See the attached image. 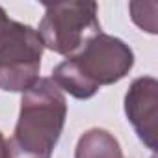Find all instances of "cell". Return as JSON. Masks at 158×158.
<instances>
[{
    "label": "cell",
    "mask_w": 158,
    "mask_h": 158,
    "mask_svg": "<svg viewBox=\"0 0 158 158\" xmlns=\"http://www.w3.org/2000/svg\"><path fill=\"white\" fill-rule=\"evenodd\" d=\"M156 104L158 82L152 76L136 78L125 95V114L138 138L151 151L156 149Z\"/></svg>",
    "instance_id": "5"
},
{
    "label": "cell",
    "mask_w": 158,
    "mask_h": 158,
    "mask_svg": "<svg viewBox=\"0 0 158 158\" xmlns=\"http://www.w3.org/2000/svg\"><path fill=\"white\" fill-rule=\"evenodd\" d=\"M74 158H123V152L114 134L104 128H91L78 139Z\"/></svg>",
    "instance_id": "6"
},
{
    "label": "cell",
    "mask_w": 158,
    "mask_h": 158,
    "mask_svg": "<svg viewBox=\"0 0 158 158\" xmlns=\"http://www.w3.org/2000/svg\"><path fill=\"white\" fill-rule=\"evenodd\" d=\"M0 158H6V139L2 132H0Z\"/></svg>",
    "instance_id": "8"
},
{
    "label": "cell",
    "mask_w": 158,
    "mask_h": 158,
    "mask_svg": "<svg viewBox=\"0 0 158 158\" xmlns=\"http://www.w3.org/2000/svg\"><path fill=\"white\" fill-rule=\"evenodd\" d=\"M11 23H13V19H10V17L6 15L4 8H0V39L6 35V32H8V28L11 26Z\"/></svg>",
    "instance_id": "7"
},
{
    "label": "cell",
    "mask_w": 158,
    "mask_h": 158,
    "mask_svg": "<svg viewBox=\"0 0 158 158\" xmlns=\"http://www.w3.org/2000/svg\"><path fill=\"white\" fill-rule=\"evenodd\" d=\"M43 41L28 24L13 21L0 39V89L19 93L39 80Z\"/></svg>",
    "instance_id": "4"
},
{
    "label": "cell",
    "mask_w": 158,
    "mask_h": 158,
    "mask_svg": "<svg viewBox=\"0 0 158 158\" xmlns=\"http://www.w3.org/2000/svg\"><path fill=\"white\" fill-rule=\"evenodd\" d=\"M99 6L95 2H63L47 4L39 23L43 47L56 54L73 56L91 37L101 34Z\"/></svg>",
    "instance_id": "3"
},
{
    "label": "cell",
    "mask_w": 158,
    "mask_h": 158,
    "mask_svg": "<svg viewBox=\"0 0 158 158\" xmlns=\"http://www.w3.org/2000/svg\"><path fill=\"white\" fill-rule=\"evenodd\" d=\"M134 65L132 48L119 37L97 34L80 50L54 67L52 82L78 101L91 99L101 86H112Z\"/></svg>",
    "instance_id": "1"
},
{
    "label": "cell",
    "mask_w": 158,
    "mask_h": 158,
    "mask_svg": "<svg viewBox=\"0 0 158 158\" xmlns=\"http://www.w3.org/2000/svg\"><path fill=\"white\" fill-rule=\"evenodd\" d=\"M67 101L52 78L39 80L23 93L13 136L6 141V158H50L63 132Z\"/></svg>",
    "instance_id": "2"
}]
</instances>
